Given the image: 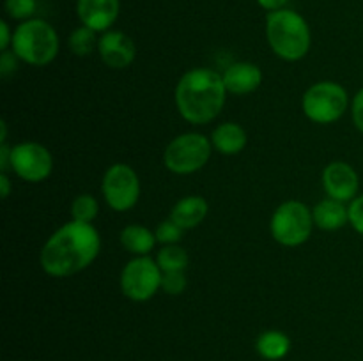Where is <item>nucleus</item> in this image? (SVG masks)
I'll list each match as a JSON object with an SVG mask.
<instances>
[{
  "instance_id": "nucleus-20",
  "label": "nucleus",
  "mask_w": 363,
  "mask_h": 361,
  "mask_svg": "<svg viewBox=\"0 0 363 361\" xmlns=\"http://www.w3.org/2000/svg\"><path fill=\"white\" fill-rule=\"evenodd\" d=\"M98 32L85 27V25H80V27L74 28L69 34V38H67V48H69L71 53H74L77 57H87L91 55L94 50H98Z\"/></svg>"
},
{
  "instance_id": "nucleus-24",
  "label": "nucleus",
  "mask_w": 363,
  "mask_h": 361,
  "mask_svg": "<svg viewBox=\"0 0 363 361\" xmlns=\"http://www.w3.org/2000/svg\"><path fill=\"white\" fill-rule=\"evenodd\" d=\"M183 232L184 230L181 229L177 223H174L172 219H163L158 227H156L155 234H156V241L163 246H169V244H177L181 239H183Z\"/></svg>"
},
{
  "instance_id": "nucleus-11",
  "label": "nucleus",
  "mask_w": 363,
  "mask_h": 361,
  "mask_svg": "<svg viewBox=\"0 0 363 361\" xmlns=\"http://www.w3.org/2000/svg\"><path fill=\"white\" fill-rule=\"evenodd\" d=\"M321 183L326 195L339 202H353L358 197L360 177L346 161H332L323 168Z\"/></svg>"
},
{
  "instance_id": "nucleus-9",
  "label": "nucleus",
  "mask_w": 363,
  "mask_h": 361,
  "mask_svg": "<svg viewBox=\"0 0 363 361\" xmlns=\"http://www.w3.org/2000/svg\"><path fill=\"white\" fill-rule=\"evenodd\" d=\"M101 191L110 209L116 212H126L138 204L140 179L133 166L128 163H113L103 176Z\"/></svg>"
},
{
  "instance_id": "nucleus-31",
  "label": "nucleus",
  "mask_w": 363,
  "mask_h": 361,
  "mask_svg": "<svg viewBox=\"0 0 363 361\" xmlns=\"http://www.w3.org/2000/svg\"><path fill=\"white\" fill-rule=\"evenodd\" d=\"M287 2H289V0H257L259 6H261L262 9L268 11V13L284 9V7L287 6Z\"/></svg>"
},
{
  "instance_id": "nucleus-6",
  "label": "nucleus",
  "mask_w": 363,
  "mask_h": 361,
  "mask_svg": "<svg viewBox=\"0 0 363 361\" xmlns=\"http://www.w3.org/2000/svg\"><path fill=\"white\" fill-rule=\"evenodd\" d=\"M350 94L337 81L323 80L311 85L301 98L305 117L315 124H333L346 113Z\"/></svg>"
},
{
  "instance_id": "nucleus-22",
  "label": "nucleus",
  "mask_w": 363,
  "mask_h": 361,
  "mask_svg": "<svg viewBox=\"0 0 363 361\" xmlns=\"http://www.w3.org/2000/svg\"><path fill=\"white\" fill-rule=\"evenodd\" d=\"M99 214V204L94 195L82 193L77 195L71 202V218L74 222L92 223Z\"/></svg>"
},
{
  "instance_id": "nucleus-32",
  "label": "nucleus",
  "mask_w": 363,
  "mask_h": 361,
  "mask_svg": "<svg viewBox=\"0 0 363 361\" xmlns=\"http://www.w3.org/2000/svg\"><path fill=\"white\" fill-rule=\"evenodd\" d=\"M0 193H2V198H7L9 197V193H11V179H9V176H7V173H2L0 172Z\"/></svg>"
},
{
  "instance_id": "nucleus-26",
  "label": "nucleus",
  "mask_w": 363,
  "mask_h": 361,
  "mask_svg": "<svg viewBox=\"0 0 363 361\" xmlns=\"http://www.w3.org/2000/svg\"><path fill=\"white\" fill-rule=\"evenodd\" d=\"M347 209H350V225L363 237V195H358L353 202H350Z\"/></svg>"
},
{
  "instance_id": "nucleus-19",
  "label": "nucleus",
  "mask_w": 363,
  "mask_h": 361,
  "mask_svg": "<svg viewBox=\"0 0 363 361\" xmlns=\"http://www.w3.org/2000/svg\"><path fill=\"white\" fill-rule=\"evenodd\" d=\"M255 349L261 354L264 360L268 361H279L286 357L291 350V340L289 336L279 329H268V331L261 333L255 342Z\"/></svg>"
},
{
  "instance_id": "nucleus-13",
  "label": "nucleus",
  "mask_w": 363,
  "mask_h": 361,
  "mask_svg": "<svg viewBox=\"0 0 363 361\" xmlns=\"http://www.w3.org/2000/svg\"><path fill=\"white\" fill-rule=\"evenodd\" d=\"M121 0H77V14L82 25L99 32L112 30L119 18Z\"/></svg>"
},
{
  "instance_id": "nucleus-5",
  "label": "nucleus",
  "mask_w": 363,
  "mask_h": 361,
  "mask_svg": "<svg viewBox=\"0 0 363 361\" xmlns=\"http://www.w3.org/2000/svg\"><path fill=\"white\" fill-rule=\"evenodd\" d=\"M211 138L202 133H181L167 144L163 163L176 176H190L208 165L211 158Z\"/></svg>"
},
{
  "instance_id": "nucleus-29",
  "label": "nucleus",
  "mask_w": 363,
  "mask_h": 361,
  "mask_svg": "<svg viewBox=\"0 0 363 361\" xmlns=\"http://www.w3.org/2000/svg\"><path fill=\"white\" fill-rule=\"evenodd\" d=\"M13 34L14 30H11L9 23L6 20L0 21V50L2 52H6V50L13 46Z\"/></svg>"
},
{
  "instance_id": "nucleus-27",
  "label": "nucleus",
  "mask_w": 363,
  "mask_h": 361,
  "mask_svg": "<svg viewBox=\"0 0 363 361\" xmlns=\"http://www.w3.org/2000/svg\"><path fill=\"white\" fill-rule=\"evenodd\" d=\"M20 62L21 60L18 59L13 50H6V52L0 53V76L9 78L11 74L16 73Z\"/></svg>"
},
{
  "instance_id": "nucleus-10",
  "label": "nucleus",
  "mask_w": 363,
  "mask_h": 361,
  "mask_svg": "<svg viewBox=\"0 0 363 361\" xmlns=\"http://www.w3.org/2000/svg\"><path fill=\"white\" fill-rule=\"evenodd\" d=\"M11 172L27 183H43L53 172L52 152L38 142H20L11 147Z\"/></svg>"
},
{
  "instance_id": "nucleus-12",
  "label": "nucleus",
  "mask_w": 363,
  "mask_h": 361,
  "mask_svg": "<svg viewBox=\"0 0 363 361\" xmlns=\"http://www.w3.org/2000/svg\"><path fill=\"white\" fill-rule=\"evenodd\" d=\"M99 59L110 69H126L137 57V46L133 39L123 30L103 32L98 42Z\"/></svg>"
},
{
  "instance_id": "nucleus-2",
  "label": "nucleus",
  "mask_w": 363,
  "mask_h": 361,
  "mask_svg": "<svg viewBox=\"0 0 363 361\" xmlns=\"http://www.w3.org/2000/svg\"><path fill=\"white\" fill-rule=\"evenodd\" d=\"M176 108L186 122L208 124L220 115L227 99L222 74L208 67H194L176 85Z\"/></svg>"
},
{
  "instance_id": "nucleus-15",
  "label": "nucleus",
  "mask_w": 363,
  "mask_h": 361,
  "mask_svg": "<svg viewBox=\"0 0 363 361\" xmlns=\"http://www.w3.org/2000/svg\"><path fill=\"white\" fill-rule=\"evenodd\" d=\"M209 211V204L201 195H188L177 200L170 209V219L183 230H191L201 225Z\"/></svg>"
},
{
  "instance_id": "nucleus-14",
  "label": "nucleus",
  "mask_w": 363,
  "mask_h": 361,
  "mask_svg": "<svg viewBox=\"0 0 363 361\" xmlns=\"http://www.w3.org/2000/svg\"><path fill=\"white\" fill-rule=\"evenodd\" d=\"M227 92L247 96L257 91L262 84V71L254 62H234L222 73Z\"/></svg>"
},
{
  "instance_id": "nucleus-17",
  "label": "nucleus",
  "mask_w": 363,
  "mask_h": 361,
  "mask_svg": "<svg viewBox=\"0 0 363 361\" xmlns=\"http://www.w3.org/2000/svg\"><path fill=\"white\" fill-rule=\"evenodd\" d=\"M247 131L238 122H222L213 130L211 144L223 156H236L247 147Z\"/></svg>"
},
{
  "instance_id": "nucleus-16",
  "label": "nucleus",
  "mask_w": 363,
  "mask_h": 361,
  "mask_svg": "<svg viewBox=\"0 0 363 361\" xmlns=\"http://www.w3.org/2000/svg\"><path fill=\"white\" fill-rule=\"evenodd\" d=\"M312 218H314V225L318 229L333 232L350 223V209L344 205V202L326 197L325 200L318 202L312 207Z\"/></svg>"
},
{
  "instance_id": "nucleus-28",
  "label": "nucleus",
  "mask_w": 363,
  "mask_h": 361,
  "mask_svg": "<svg viewBox=\"0 0 363 361\" xmlns=\"http://www.w3.org/2000/svg\"><path fill=\"white\" fill-rule=\"evenodd\" d=\"M351 117H353L354 127L363 133V87L354 94L353 101H351Z\"/></svg>"
},
{
  "instance_id": "nucleus-18",
  "label": "nucleus",
  "mask_w": 363,
  "mask_h": 361,
  "mask_svg": "<svg viewBox=\"0 0 363 361\" xmlns=\"http://www.w3.org/2000/svg\"><path fill=\"white\" fill-rule=\"evenodd\" d=\"M119 241L123 244V248L130 253H133L135 257H145V255L151 253L156 246V234L152 230H149L147 227L138 225H126L119 234Z\"/></svg>"
},
{
  "instance_id": "nucleus-3",
  "label": "nucleus",
  "mask_w": 363,
  "mask_h": 361,
  "mask_svg": "<svg viewBox=\"0 0 363 361\" xmlns=\"http://www.w3.org/2000/svg\"><path fill=\"white\" fill-rule=\"evenodd\" d=\"M264 30L272 52L286 62H298L311 52V27L298 11L284 7L268 13Z\"/></svg>"
},
{
  "instance_id": "nucleus-33",
  "label": "nucleus",
  "mask_w": 363,
  "mask_h": 361,
  "mask_svg": "<svg viewBox=\"0 0 363 361\" xmlns=\"http://www.w3.org/2000/svg\"><path fill=\"white\" fill-rule=\"evenodd\" d=\"M7 140V122L0 120V144H6Z\"/></svg>"
},
{
  "instance_id": "nucleus-21",
  "label": "nucleus",
  "mask_w": 363,
  "mask_h": 361,
  "mask_svg": "<svg viewBox=\"0 0 363 361\" xmlns=\"http://www.w3.org/2000/svg\"><path fill=\"white\" fill-rule=\"evenodd\" d=\"M156 262L163 273L184 271L188 268V253L179 244H169L158 251Z\"/></svg>"
},
{
  "instance_id": "nucleus-23",
  "label": "nucleus",
  "mask_w": 363,
  "mask_h": 361,
  "mask_svg": "<svg viewBox=\"0 0 363 361\" xmlns=\"http://www.w3.org/2000/svg\"><path fill=\"white\" fill-rule=\"evenodd\" d=\"M4 7L11 20H18L21 23L34 18L38 11V0H6Z\"/></svg>"
},
{
  "instance_id": "nucleus-4",
  "label": "nucleus",
  "mask_w": 363,
  "mask_h": 361,
  "mask_svg": "<svg viewBox=\"0 0 363 361\" xmlns=\"http://www.w3.org/2000/svg\"><path fill=\"white\" fill-rule=\"evenodd\" d=\"M59 46L60 41L55 28L41 18H30L14 28L11 50L21 62L43 67L55 60Z\"/></svg>"
},
{
  "instance_id": "nucleus-7",
  "label": "nucleus",
  "mask_w": 363,
  "mask_h": 361,
  "mask_svg": "<svg viewBox=\"0 0 363 361\" xmlns=\"http://www.w3.org/2000/svg\"><path fill=\"white\" fill-rule=\"evenodd\" d=\"M314 227L312 209L300 200L282 202L269 222L273 239L287 248H296L307 243Z\"/></svg>"
},
{
  "instance_id": "nucleus-1",
  "label": "nucleus",
  "mask_w": 363,
  "mask_h": 361,
  "mask_svg": "<svg viewBox=\"0 0 363 361\" xmlns=\"http://www.w3.org/2000/svg\"><path fill=\"white\" fill-rule=\"evenodd\" d=\"M101 236L92 223H64L43 244L39 264L48 276L67 278L87 269L98 258Z\"/></svg>"
},
{
  "instance_id": "nucleus-25",
  "label": "nucleus",
  "mask_w": 363,
  "mask_h": 361,
  "mask_svg": "<svg viewBox=\"0 0 363 361\" xmlns=\"http://www.w3.org/2000/svg\"><path fill=\"white\" fill-rule=\"evenodd\" d=\"M186 289V276L184 271H169L162 276V290L170 296H179Z\"/></svg>"
},
{
  "instance_id": "nucleus-30",
  "label": "nucleus",
  "mask_w": 363,
  "mask_h": 361,
  "mask_svg": "<svg viewBox=\"0 0 363 361\" xmlns=\"http://www.w3.org/2000/svg\"><path fill=\"white\" fill-rule=\"evenodd\" d=\"M11 170V147L7 144H0V172L7 173Z\"/></svg>"
},
{
  "instance_id": "nucleus-8",
  "label": "nucleus",
  "mask_w": 363,
  "mask_h": 361,
  "mask_svg": "<svg viewBox=\"0 0 363 361\" xmlns=\"http://www.w3.org/2000/svg\"><path fill=\"white\" fill-rule=\"evenodd\" d=\"M163 271L160 269L158 262L145 257H135L128 262L121 271V290L128 299L135 303H144L152 299L160 289H162Z\"/></svg>"
}]
</instances>
